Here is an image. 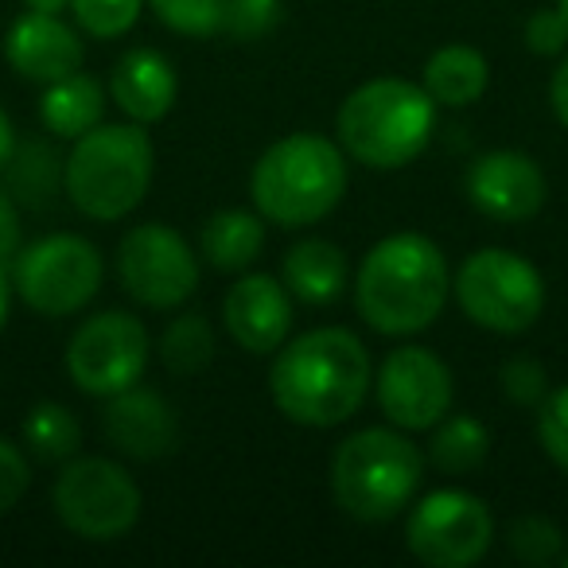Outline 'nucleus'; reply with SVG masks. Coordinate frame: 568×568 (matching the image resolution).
<instances>
[{
    "label": "nucleus",
    "instance_id": "nucleus-5",
    "mask_svg": "<svg viewBox=\"0 0 568 568\" xmlns=\"http://www.w3.org/2000/svg\"><path fill=\"white\" fill-rule=\"evenodd\" d=\"M156 175V149L144 125H94L63 164L71 203L94 222H121L144 203Z\"/></svg>",
    "mask_w": 568,
    "mask_h": 568
},
{
    "label": "nucleus",
    "instance_id": "nucleus-36",
    "mask_svg": "<svg viewBox=\"0 0 568 568\" xmlns=\"http://www.w3.org/2000/svg\"><path fill=\"white\" fill-rule=\"evenodd\" d=\"M549 105H552V118L568 129V59L552 71V79H549Z\"/></svg>",
    "mask_w": 568,
    "mask_h": 568
},
{
    "label": "nucleus",
    "instance_id": "nucleus-2",
    "mask_svg": "<svg viewBox=\"0 0 568 568\" xmlns=\"http://www.w3.org/2000/svg\"><path fill=\"white\" fill-rule=\"evenodd\" d=\"M448 293L452 276L440 245L413 230L371 245L355 276L358 316L366 320V327L389 339L428 332L440 320Z\"/></svg>",
    "mask_w": 568,
    "mask_h": 568
},
{
    "label": "nucleus",
    "instance_id": "nucleus-1",
    "mask_svg": "<svg viewBox=\"0 0 568 568\" xmlns=\"http://www.w3.org/2000/svg\"><path fill=\"white\" fill-rule=\"evenodd\" d=\"M374 386L366 343L347 327H316L276 351L268 371L273 405L304 428L347 425Z\"/></svg>",
    "mask_w": 568,
    "mask_h": 568
},
{
    "label": "nucleus",
    "instance_id": "nucleus-11",
    "mask_svg": "<svg viewBox=\"0 0 568 568\" xmlns=\"http://www.w3.org/2000/svg\"><path fill=\"white\" fill-rule=\"evenodd\" d=\"M121 288L144 308H180L199 284V261L187 237L168 222L133 226L118 245Z\"/></svg>",
    "mask_w": 568,
    "mask_h": 568
},
{
    "label": "nucleus",
    "instance_id": "nucleus-13",
    "mask_svg": "<svg viewBox=\"0 0 568 568\" xmlns=\"http://www.w3.org/2000/svg\"><path fill=\"white\" fill-rule=\"evenodd\" d=\"M378 409L402 433H433L452 409V371L440 355L428 347H397L382 358L378 382Z\"/></svg>",
    "mask_w": 568,
    "mask_h": 568
},
{
    "label": "nucleus",
    "instance_id": "nucleus-18",
    "mask_svg": "<svg viewBox=\"0 0 568 568\" xmlns=\"http://www.w3.org/2000/svg\"><path fill=\"white\" fill-rule=\"evenodd\" d=\"M110 94L129 121L156 125L172 113L175 98H180V79H175V67L168 55L152 48H133L113 67Z\"/></svg>",
    "mask_w": 568,
    "mask_h": 568
},
{
    "label": "nucleus",
    "instance_id": "nucleus-39",
    "mask_svg": "<svg viewBox=\"0 0 568 568\" xmlns=\"http://www.w3.org/2000/svg\"><path fill=\"white\" fill-rule=\"evenodd\" d=\"M24 4L32 12H55V17H59V12H63L67 4H71V0H24Z\"/></svg>",
    "mask_w": 568,
    "mask_h": 568
},
{
    "label": "nucleus",
    "instance_id": "nucleus-9",
    "mask_svg": "<svg viewBox=\"0 0 568 568\" xmlns=\"http://www.w3.org/2000/svg\"><path fill=\"white\" fill-rule=\"evenodd\" d=\"M55 518L87 541H118L141 518V487L121 464L102 456H74L51 487Z\"/></svg>",
    "mask_w": 568,
    "mask_h": 568
},
{
    "label": "nucleus",
    "instance_id": "nucleus-28",
    "mask_svg": "<svg viewBox=\"0 0 568 568\" xmlns=\"http://www.w3.org/2000/svg\"><path fill=\"white\" fill-rule=\"evenodd\" d=\"M506 541H510V552L521 565H552V560L565 557V534L545 514H521L506 534Z\"/></svg>",
    "mask_w": 568,
    "mask_h": 568
},
{
    "label": "nucleus",
    "instance_id": "nucleus-41",
    "mask_svg": "<svg viewBox=\"0 0 568 568\" xmlns=\"http://www.w3.org/2000/svg\"><path fill=\"white\" fill-rule=\"evenodd\" d=\"M565 565H568V552H565Z\"/></svg>",
    "mask_w": 568,
    "mask_h": 568
},
{
    "label": "nucleus",
    "instance_id": "nucleus-37",
    "mask_svg": "<svg viewBox=\"0 0 568 568\" xmlns=\"http://www.w3.org/2000/svg\"><path fill=\"white\" fill-rule=\"evenodd\" d=\"M12 152H17V129H12V118L0 110V175L12 164Z\"/></svg>",
    "mask_w": 568,
    "mask_h": 568
},
{
    "label": "nucleus",
    "instance_id": "nucleus-23",
    "mask_svg": "<svg viewBox=\"0 0 568 568\" xmlns=\"http://www.w3.org/2000/svg\"><path fill=\"white\" fill-rule=\"evenodd\" d=\"M490 452V433L479 417H444L440 425H433V440H428V464L440 467L444 475H471L475 467H483Z\"/></svg>",
    "mask_w": 568,
    "mask_h": 568
},
{
    "label": "nucleus",
    "instance_id": "nucleus-22",
    "mask_svg": "<svg viewBox=\"0 0 568 568\" xmlns=\"http://www.w3.org/2000/svg\"><path fill=\"white\" fill-rule=\"evenodd\" d=\"M203 257L219 273H242L265 245V219L253 211H219L203 226Z\"/></svg>",
    "mask_w": 568,
    "mask_h": 568
},
{
    "label": "nucleus",
    "instance_id": "nucleus-38",
    "mask_svg": "<svg viewBox=\"0 0 568 568\" xmlns=\"http://www.w3.org/2000/svg\"><path fill=\"white\" fill-rule=\"evenodd\" d=\"M9 304H12V284H9V276H4V268H0V327L9 320Z\"/></svg>",
    "mask_w": 568,
    "mask_h": 568
},
{
    "label": "nucleus",
    "instance_id": "nucleus-30",
    "mask_svg": "<svg viewBox=\"0 0 568 568\" xmlns=\"http://www.w3.org/2000/svg\"><path fill=\"white\" fill-rule=\"evenodd\" d=\"M498 389L518 409H537L545 402V394H549V374H545V366L534 355H514L498 371Z\"/></svg>",
    "mask_w": 568,
    "mask_h": 568
},
{
    "label": "nucleus",
    "instance_id": "nucleus-14",
    "mask_svg": "<svg viewBox=\"0 0 568 568\" xmlns=\"http://www.w3.org/2000/svg\"><path fill=\"white\" fill-rule=\"evenodd\" d=\"M464 191L479 214L495 222H526L545 206L549 183L534 156L518 149L483 152L464 175Z\"/></svg>",
    "mask_w": 568,
    "mask_h": 568
},
{
    "label": "nucleus",
    "instance_id": "nucleus-32",
    "mask_svg": "<svg viewBox=\"0 0 568 568\" xmlns=\"http://www.w3.org/2000/svg\"><path fill=\"white\" fill-rule=\"evenodd\" d=\"M276 24H281V0H230L222 32L234 36L237 43H253L265 40Z\"/></svg>",
    "mask_w": 568,
    "mask_h": 568
},
{
    "label": "nucleus",
    "instance_id": "nucleus-8",
    "mask_svg": "<svg viewBox=\"0 0 568 568\" xmlns=\"http://www.w3.org/2000/svg\"><path fill=\"white\" fill-rule=\"evenodd\" d=\"M102 253L82 234H48L12 257V288L40 316H74L102 288Z\"/></svg>",
    "mask_w": 568,
    "mask_h": 568
},
{
    "label": "nucleus",
    "instance_id": "nucleus-19",
    "mask_svg": "<svg viewBox=\"0 0 568 568\" xmlns=\"http://www.w3.org/2000/svg\"><path fill=\"white\" fill-rule=\"evenodd\" d=\"M281 281L301 304H335L347 293V253L327 237H304L281 257Z\"/></svg>",
    "mask_w": 568,
    "mask_h": 568
},
{
    "label": "nucleus",
    "instance_id": "nucleus-25",
    "mask_svg": "<svg viewBox=\"0 0 568 568\" xmlns=\"http://www.w3.org/2000/svg\"><path fill=\"white\" fill-rule=\"evenodd\" d=\"M24 444L40 464H67L82 448V425L67 405L40 402L24 417Z\"/></svg>",
    "mask_w": 568,
    "mask_h": 568
},
{
    "label": "nucleus",
    "instance_id": "nucleus-40",
    "mask_svg": "<svg viewBox=\"0 0 568 568\" xmlns=\"http://www.w3.org/2000/svg\"><path fill=\"white\" fill-rule=\"evenodd\" d=\"M557 12H560V20L568 24V0H557Z\"/></svg>",
    "mask_w": 568,
    "mask_h": 568
},
{
    "label": "nucleus",
    "instance_id": "nucleus-15",
    "mask_svg": "<svg viewBox=\"0 0 568 568\" xmlns=\"http://www.w3.org/2000/svg\"><path fill=\"white\" fill-rule=\"evenodd\" d=\"M230 339L250 355H273L293 332V293L268 273H250L222 301Z\"/></svg>",
    "mask_w": 568,
    "mask_h": 568
},
{
    "label": "nucleus",
    "instance_id": "nucleus-4",
    "mask_svg": "<svg viewBox=\"0 0 568 568\" xmlns=\"http://www.w3.org/2000/svg\"><path fill=\"white\" fill-rule=\"evenodd\" d=\"M436 110L425 87L409 79H371L351 90L335 113L339 149L374 172H397L428 149Z\"/></svg>",
    "mask_w": 568,
    "mask_h": 568
},
{
    "label": "nucleus",
    "instance_id": "nucleus-24",
    "mask_svg": "<svg viewBox=\"0 0 568 568\" xmlns=\"http://www.w3.org/2000/svg\"><path fill=\"white\" fill-rule=\"evenodd\" d=\"M9 175V191L17 203L24 206H51L55 203L59 180H63V160L55 156L48 141H28L17 144L12 164L4 168Z\"/></svg>",
    "mask_w": 568,
    "mask_h": 568
},
{
    "label": "nucleus",
    "instance_id": "nucleus-12",
    "mask_svg": "<svg viewBox=\"0 0 568 568\" xmlns=\"http://www.w3.org/2000/svg\"><path fill=\"white\" fill-rule=\"evenodd\" d=\"M152 339L144 324L129 312L90 316L67 347V374L90 397H113L136 386L149 366Z\"/></svg>",
    "mask_w": 568,
    "mask_h": 568
},
{
    "label": "nucleus",
    "instance_id": "nucleus-21",
    "mask_svg": "<svg viewBox=\"0 0 568 568\" xmlns=\"http://www.w3.org/2000/svg\"><path fill=\"white\" fill-rule=\"evenodd\" d=\"M102 113H105L102 82L82 71L67 74L59 82H48V94L40 102V118L48 125V133L63 136V141H79L82 133L102 125Z\"/></svg>",
    "mask_w": 568,
    "mask_h": 568
},
{
    "label": "nucleus",
    "instance_id": "nucleus-3",
    "mask_svg": "<svg viewBox=\"0 0 568 568\" xmlns=\"http://www.w3.org/2000/svg\"><path fill=\"white\" fill-rule=\"evenodd\" d=\"M347 152L320 133L281 136L250 172L253 211L284 230L316 226L347 195Z\"/></svg>",
    "mask_w": 568,
    "mask_h": 568
},
{
    "label": "nucleus",
    "instance_id": "nucleus-27",
    "mask_svg": "<svg viewBox=\"0 0 568 568\" xmlns=\"http://www.w3.org/2000/svg\"><path fill=\"white\" fill-rule=\"evenodd\" d=\"M152 17L191 40H211L226 28L230 0H149Z\"/></svg>",
    "mask_w": 568,
    "mask_h": 568
},
{
    "label": "nucleus",
    "instance_id": "nucleus-35",
    "mask_svg": "<svg viewBox=\"0 0 568 568\" xmlns=\"http://www.w3.org/2000/svg\"><path fill=\"white\" fill-rule=\"evenodd\" d=\"M20 237H24V226H20V203L12 199L9 187H0V268L12 265V257L20 253Z\"/></svg>",
    "mask_w": 568,
    "mask_h": 568
},
{
    "label": "nucleus",
    "instance_id": "nucleus-20",
    "mask_svg": "<svg viewBox=\"0 0 568 568\" xmlns=\"http://www.w3.org/2000/svg\"><path fill=\"white\" fill-rule=\"evenodd\" d=\"M490 82V67L487 59L479 55L467 43H448L436 55H428L425 63V82L420 87L428 90L436 105H448V110H464V105H475L483 94H487Z\"/></svg>",
    "mask_w": 568,
    "mask_h": 568
},
{
    "label": "nucleus",
    "instance_id": "nucleus-10",
    "mask_svg": "<svg viewBox=\"0 0 568 568\" xmlns=\"http://www.w3.org/2000/svg\"><path fill=\"white\" fill-rule=\"evenodd\" d=\"M495 541V514L479 495L444 487L425 495L405 521V545L428 568H471Z\"/></svg>",
    "mask_w": 568,
    "mask_h": 568
},
{
    "label": "nucleus",
    "instance_id": "nucleus-31",
    "mask_svg": "<svg viewBox=\"0 0 568 568\" xmlns=\"http://www.w3.org/2000/svg\"><path fill=\"white\" fill-rule=\"evenodd\" d=\"M537 436L541 448L549 452V459L568 471V382L545 394V402L537 405Z\"/></svg>",
    "mask_w": 568,
    "mask_h": 568
},
{
    "label": "nucleus",
    "instance_id": "nucleus-34",
    "mask_svg": "<svg viewBox=\"0 0 568 568\" xmlns=\"http://www.w3.org/2000/svg\"><path fill=\"white\" fill-rule=\"evenodd\" d=\"M568 43V24L560 20L557 9H545V12H534L526 20V48L534 55H560Z\"/></svg>",
    "mask_w": 568,
    "mask_h": 568
},
{
    "label": "nucleus",
    "instance_id": "nucleus-26",
    "mask_svg": "<svg viewBox=\"0 0 568 568\" xmlns=\"http://www.w3.org/2000/svg\"><path fill=\"white\" fill-rule=\"evenodd\" d=\"M160 358L172 374H199L211 366L214 358V332L206 324V316L187 312V316H175L172 324L160 335Z\"/></svg>",
    "mask_w": 568,
    "mask_h": 568
},
{
    "label": "nucleus",
    "instance_id": "nucleus-17",
    "mask_svg": "<svg viewBox=\"0 0 568 568\" xmlns=\"http://www.w3.org/2000/svg\"><path fill=\"white\" fill-rule=\"evenodd\" d=\"M102 428L110 436V444L129 459H164L180 444V420L175 409L168 405V397H160L156 389L129 386L121 394L105 397Z\"/></svg>",
    "mask_w": 568,
    "mask_h": 568
},
{
    "label": "nucleus",
    "instance_id": "nucleus-7",
    "mask_svg": "<svg viewBox=\"0 0 568 568\" xmlns=\"http://www.w3.org/2000/svg\"><path fill=\"white\" fill-rule=\"evenodd\" d=\"M459 308L471 324L495 335H521L541 320L545 308V281L514 250H479L459 265L456 281H452Z\"/></svg>",
    "mask_w": 568,
    "mask_h": 568
},
{
    "label": "nucleus",
    "instance_id": "nucleus-6",
    "mask_svg": "<svg viewBox=\"0 0 568 568\" xmlns=\"http://www.w3.org/2000/svg\"><path fill=\"white\" fill-rule=\"evenodd\" d=\"M425 456L402 428L351 433L332 456V495L358 521H389L413 503Z\"/></svg>",
    "mask_w": 568,
    "mask_h": 568
},
{
    "label": "nucleus",
    "instance_id": "nucleus-16",
    "mask_svg": "<svg viewBox=\"0 0 568 568\" xmlns=\"http://www.w3.org/2000/svg\"><path fill=\"white\" fill-rule=\"evenodd\" d=\"M4 59L9 67L28 82H59L67 74L82 71V59H87V48H82L79 32L71 24L55 17V12H32L12 20L9 36H4Z\"/></svg>",
    "mask_w": 568,
    "mask_h": 568
},
{
    "label": "nucleus",
    "instance_id": "nucleus-29",
    "mask_svg": "<svg viewBox=\"0 0 568 568\" xmlns=\"http://www.w3.org/2000/svg\"><path fill=\"white\" fill-rule=\"evenodd\" d=\"M144 0H71L74 24L94 40H121L141 20Z\"/></svg>",
    "mask_w": 568,
    "mask_h": 568
},
{
    "label": "nucleus",
    "instance_id": "nucleus-33",
    "mask_svg": "<svg viewBox=\"0 0 568 568\" xmlns=\"http://www.w3.org/2000/svg\"><path fill=\"white\" fill-rule=\"evenodd\" d=\"M32 487V464L12 440L0 436V514H9Z\"/></svg>",
    "mask_w": 568,
    "mask_h": 568
}]
</instances>
